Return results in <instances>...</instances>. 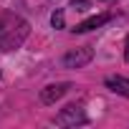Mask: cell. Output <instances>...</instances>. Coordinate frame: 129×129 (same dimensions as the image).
<instances>
[{"label":"cell","instance_id":"obj_1","mask_svg":"<svg viewBox=\"0 0 129 129\" xmlns=\"http://www.w3.org/2000/svg\"><path fill=\"white\" fill-rule=\"evenodd\" d=\"M23 23L20 18H13V15H5V18H0V46H3L5 51L15 48L25 36H15V25Z\"/></svg>","mask_w":129,"mask_h":129},{"label":"cell","instance_id":"obj_2","mask_svg":"<svg viewBox=\"0 0 129 129\" xmlns=\"http://www.w3.org/2000/svg\"><path fill=\"white\" fill-rule=\"evenodd\" d=\"M89 119H86V114L79 109V106H66L58 116H56V124H61V126H69V124H86Z\"/></svg>","mask_w":129,"mask_h":129},{"label":"cell","instance_id":"obj_3","mask_svg":"<svg viewBox=\"0 0 129 129\" xmlns=\"http://www.w3.org/2000/svg\"><path fill=\"white\" fill-rule=\"evenodd\" d=\"M91 48H79V51H71V53H66L63 56V66H69V69H79V66H84V63H89L91 61Z\"/></svg>","mask_w":129,"mask_h":129},{"label":"cell","instance_id":"obj_4","mask_svg":"<svg viewBox=\"0 0 129 129\" xmlns=\"http://www.w3.org/2000/svg\"><path fill=\"white\" fill-rule=\"evenodd\" d=\"M66 89H69V84H56V86H46V89L41 91V101H43V104H53L56 99H61L63 94H66Z\"/></svg>","mask_w":129,"mask_h":129},{"label":"cell","instance_id":"obj_5","mask_svg":"<svg viewBox=\"0 0 129 129\" xmlns=\"http://www.w3.org/2000/svg\"><path fill=\"white\" fill-rule=\"evenodd\" d=\"M109 18H111V15H94V18H89V20L79 23V25L74 28V33H86V30H94V28H99V25L109 23Z\"/></svg>","mask_w":129,"mask_h":129},{"label":"cell","instance_id":"obj_6","mask_svg":"<svg viewBox=\"0 0 129 129\" xmlns=\"http://www.w3.org/2000/svg\"><path fill=\"white\" fill-rule=\"evenodd\" d=\"M106 86H109L114 94H121V96H126V99H129V79L111 76V79H106Z\"/></svg>","mask_w":129,"mask_h":129},{"label":"cell","instance_id":"obj_7","mask_svg":"<svg viewBox=\"0 0 129 129\" xmlns=\"http://www.w3.org/2000/svg\"><path fill=\"white\" fill-rule=\"evenodd\" d=\"M51 23H53V28H63V13L56 10V13L51 15Z\"/></svg>","mask_w":129,"mask_h":129},{"label":"cell","instance_id":"obj_8","mask_svg":"<svg viewBox=\"0 0 129 129\" xmlns=\"http://www.w3.org/2000/svg\"><path fill=\"white\" fill-rule=\"evenodd\" d=\"M71 5H74L76 10H86V8H89V0H71Z\"/></svg>","mask_w":129,"mask_h":129},{"label":"cell","instance_id":"obj_9","mask_svg":"<svg viewBox=\"0 0 129 129\" xmlns=\"http://www.w3.org/2000/svg\"><path fill=\"white\" fill-rule=\"evenodd\" d=\"M124 61H129V38H126V48H124Z\"/></svg>","mask_w":129,"mask_h":129},{"label":"cell","instance_id":"obj_10","mask_svg":"<svg viewBox=\"0 0 129 129\" xmlns=\"http://www.w3.org/2000/svg\"><path fill=\"white\" fill-rule=\"evenodd\" d=\"M0 76H3V74H0Z\"/></svg>","mask_w":129,"mask_h":129}]
</instances>
